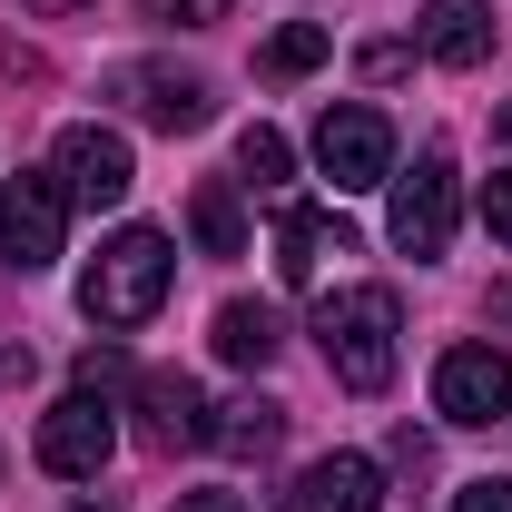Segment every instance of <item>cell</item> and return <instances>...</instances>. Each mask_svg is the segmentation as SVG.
<instances>
[{"label": "cell", "mask_w": 512, "mask_h": 512, "mask_svg": "<svg viewBox=\"0 0 512 512\" xmlns=\"http://www.w3.org/2000/svg\"><path fill=\"white\" fill-rule=\"evenodd\" d=\"M394 335H404L394 286H345V296L316 306V345H325V365H335L345 394H384L394 384Z\"/></svg>", "instance_id": "1"}, {"label": "cell", "mask_w": 512, "mask_h": 512, "mask_svg": "<svg viewBox=\"0 0 512 512\" xmlns=\"http://www.w3.org/2000/svg\"><path fill=\"white\" fill-rule=\"evenodd\" d=\"M168 276H178V247H168L158 227H119L109 247L89 256L79 306H89V325H148L168 306Z\"/></svg>", "instance_id": "2"}, {"label": "cell", "mask_w": 512, "mask_h": 512, "mask_svg": "<svg viewBox=\"0 0 512 512\" xmlns=\"http://www.w3.org/2000/svg\"><path fill=\"white\" fill-rule=\"evenodd\" d=\"M394 247L404 256H444L453 247V227H463V178H453V158L444 148H424L414 158V178H394Z\"/></svg>", "instance_id": "3"}, {"label": "cell", "mask_w": 512, "mask_h": 512, "mask_svg": "<svg viewBox=\"0 0 512 512\" xmlns=\"http://www.w3.org/2000/svg\"><path fill=\"white\" fill-rule=\"evenodd\" d=\"M69 237V188L60 178H40V168H20L10 188H0V266H20V276H40Z\"/></svg>", "instance_id": "4"}, {"label": "cell", "mask_w": 512, "mask_h": 512, "mask_svg": "<svg viewBox=\"0 0 512 512\" xmlns=\"http://www.w3.org/2000/svg\"><path fill=\"white\" fill-rule=\"evenodd\" d=\"M316 168L335 178V197H365V188H384L394 178V128L375 119V109H325L316 119Z\"/></svg>", "instance_id": "5"}, {"label": "cell", "mask_w": 512, "mask_h": 512, "mask_svg": "<svg viewBox=\"0 0 512 512\" xmlns=\"http://www.w3.org/2000/svg\"><path fill=\"white\" fill-rule=\"evenodd\" d=\"M109 453H119V424H109L99 394H60V404L40 414V463H50L60 483H99Z\"/></svg>", "instance_id": "6"}, {"label": "cell", "mask_w": 512, "mask_h": 512, "mask_svg": "<svg viewBox=\"0 0 512 512\" xmlns=\"http://www.w3.org/2000/svg\"><path fill=\"white\" fill-rule=\"evenodd\" d=\"M434 414L444 424H503L512 414V365L493 345H453L444 365H434Z\"/></svg>", "instance_id": "7"}, {"label": "cell", "mask_w": 512, "mask_h": 512, "mask_svg": "<svg viewBox=\"0 0 512 512\" xmlns=\"http://www.w3.org/2000/svg\"><path fill=\"white\" fill-rule=\"evenodd\" d=\"M60 188L79 197V207H119V197L138 188V158H128V138H119V128H99V119L60 128Z\"/></svg>", "instance_id": "8"}, {"label": "cell", "mask_w": 512, "mask_h": 512, "mask_svg": "<svg viewBox=\"0 0 512 512\" xmlns=\"http://www.w3.org/2000/svg\"><path fill=\"white\" fill-rule=\"evenodd\" d=\"M109 99H128L148 128H207V119H217L207 79H188V69H168V60H128V69H109Z\"/></svg>", "instance_id": "9"}, {"label": "cell", "mask_w": 512, "mask_h": 512, "mask_svg": "<svg viewBox=\"0 0 512 512\" xmlns=\"http://www.w3.org/2000/svg\"><path fill=\"white\" fill-rule=\"evenodd\" d=\"M325 256H355V227L325 217V207H306V197H286V207H276V276H286V286H316Z\"/></svg>", "instance_id": "10"}, {"label": "cell", "mask_w": 512, "mask_h": 512, "mask_svg": "<svg viewBox=\"0 0 512 512\" xmlns=\"http://www.w3.org/2000/svg\"><path fill=\"white\" fill-rule=\"evenodd\" d=\"M375 503H384V473L365 453H316L286 493V512H375Z\"/></svg>", "instance_id": "11"}, {"label": "cell", "mask_w": 512, "mask_h": 512, "mask_svg": "<svg viewBox=\"0 0 512 512\" xmlns=\"http://www.w3.org/2000/svg\"><path fill=\"white\" fill-rule=\"evenodd\" d=\"M138 414H148V444H158V453L207 444V404H197L188 375H138Z\"/></svg>", "instance_id": "12"}, {"label": "cell", "mask_w": 512, "mask_h": 512, "mask_svg": "<svg viewBox=\"0 0 512 512\" xmlns=\"http://www.w3.org/2000/svg\"><path fill=\"white\" fill-rule=\"evenodd\" d=\"M424 60L483 69V60H493V10H483V0H434V20H424Z\"/></svg>", "instance_id": "13"}, {"label": "cell", "mask_w": 512, "mask_h": 512, "mask_svg": "<svg viewBox=\"0 0 512 512\" xmlns=\"http://www.w3.org/2000/svg\"><path fill=\"white\" fill-rule=\"evenodd\" d=\"M276 434H286V404H266V394H237V404H217V414H207V444L237 453V463H266Z\"/></svg>", "instance_id": "14"}, {"label": "cell", "mask_w": 512, "mask_h": 512, "mask_svg": "<svg viewBox=\"0 0 512 512\" xmlns=\"http://www.w3.org/2000/svg\"><path fill=\"white\" fill-rule=\"evenodd\" d=\"M276 345H286V325L266 316V306H247V296H237V306H217V355H227V365H276Z\"/></svg>", "instance_id": "15"}, {"label": "cell", "mask_w": 512, "mask_h": 512, "mask_svg": "<svg viewBox=\"0 0 512 512\" xmlns=\"http://www.w3.org/2000/svg\"><path fill=\"white\" fill-rule=\"evenodd\" d=\"M188 227L207 256H247V217H237V197H227V178H207V188L188 197Z\"/></svg>", "instance_id": "16"}, {"label": "cell", "mask_w": 512, "mask_h": 512, "mask_svg": "<svg viewBox=\"0 0 512 512\" xmlns=\"http://www.w3.org/2000/svg\"><path fill=\"white\" fill-rule=\"evenodd\" d=\"M237 168H247V188H286L296 178V148H286V128H237Z\"/></svg>", "instance_id": "17"}, {"label": "cell", "mask_w": 512, "mask_h": 512, "mask_svg": "<svg viewBox=\"0 0 512 512\" xmlns=\"http://www.w3.org/2000/svg\"><path fill=\"white\" fill-rule=\"evenodd\" d=\"M325 50H335V40H325V20H286V30L266 40V79H306Z\"/></svg>", "instance_id": "18"}, {"label": "cell", "mask_w": 512, "mask_h": 512, "mask_svg": "<svg viewBox=\"0 0 512 512\" xmlns=\"http://www.w3.org/2000/svg\"><path fill=\"white\" fill-rule=\"evenodd\" d=\"M148 20H168V30H207V20H227L217 0H148Z\"/></svg>", "instance_id": "19"}, {"label": "cell", "mask_w": 512, "mask_h": 512, "mask_svg": "<svg viewBox=\"0 0 512 512\" xmlns=\"http://www.w3.org/2000/svg\"><path fill=\"white\" fill-rule=\"evenodd\" d=\"M119 375H128L119 345H89V355H79V394H99V384H119Z\"/></svg>", "instance_id": "20"}, {"label": "cell", "mask_w": 512, "mask_h": 512, "mask_svg": "<svg viewBox=\"0 0 512 512\" xmlns=\"http://www.w3.org/2000/svg\"><path fill=\"white\" fill-rule=\"evenodd\" d=\"M453 512H512V483H503V473H483V483L453 493Z\"/></svg>", "instance_id": "21"}, {"label": "cell", "mask_w": 512, "mask_h": 512, "mask_svg": "<svg viewBox=\"0 0 512 512\" xmlns=\"http://www.w3.org/2000/svg\"><path fill=\"white\" fill-rule=\"evenodd\" d=\"M483 227H493V237H503V247H512V168H503V178H493V188H483Z\"/></svg>", "instance_id": "22"}, {"label": "cell", "mask_w": 512, "mask_h": 512, "mask_svg": "<svg viewBox=\"0 0 512 512\" xmlns=\"http://www.w3.org/2000/svg\"><path fill=\"white\" fill-rule=\"evenodd\" d=\"M404 69H414L404 40H375V50H365V79H404Z\"/></svg>", "instance_id": "23"}, {"label": "cell", "mask_w": 512, "mask_h": 512, "mask_svg": "<svg viewBox=\"0 0 512 512\" xmlns=\"http://www.w3.org/2000/svg\"><path fill=\"white\" fill-rule=\"evenodd\" d=\"M178 512H247V493H178Z\"/></svg>", "instance_id": "24"}, {"label": "cell", "mask_w": 512, "mask_h": 512, "mask_svg": "<svg viewBox=\"0 0 512 512\" xmlns=\"http://www.w3.org/2000/svg\"><path fill=\"white\" fill-rule=\"evenodd\" d=\"M30 10H50V20H60V10H89V0H30Z\"/></svg>", "instance_id": "25"}, {"label": "cell", "mask_w": 512, "mask_h": 512, "mask_svg": "<svg viewBox=\"0 0 512 512\" xmlns=\"http://www.w3.org/2000/svg\"><path fill=\"white\" fill-rule=\"evenodd\" d=\"M503 316H512V286H503Z\"/></svg>", "instance_id": "26"}, {"label": "cell", "mask_w": 512, "mask_h": 512, "mask_svg": "<svg viewBox=\"0 0 512 512\" xmlns=\"http://www.w3.org/2000/svg\"><path fill=\"white\" fill-rule=\"evenodd\" d=\"M503 138H512V109H503Z\"/></svg>", "instance_id": "27"}, {"label": "cell", "mask_w": 512, "mask_h": 512, "mask_svg": "<svg viewBox=\"0 0 512 512\" xmlns=\"http://www.w3.org/2000/svg\"><path fill=\"white\" fill-rule=\"evenodd\" d=\"M79 512H99V503H79Z\"/></svg>", "instance_id": "28"}]
</instances>
